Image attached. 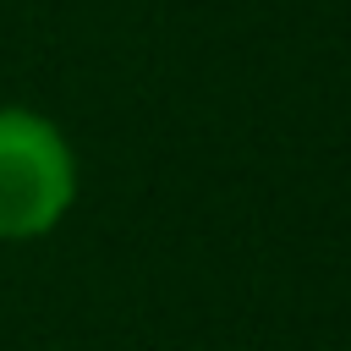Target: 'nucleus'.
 Wrapping results in <instances>:
<instances>
[{
    "mask_svg": "<svg viewBox=\"0 0 351 351\" xmlns=\"http://www.w3.org/2000/svg\"><path fill=\"white\" fill-rule=\"evenodd\" d=\"M77 203V154L38 110L0 104V241L49 236Z\"/></svg>",
    "mask_w": 351,
    "mask_h": 351,
    "instance_id": "f257e3e1",
    "label": "nucleus"
}]
</instances>
